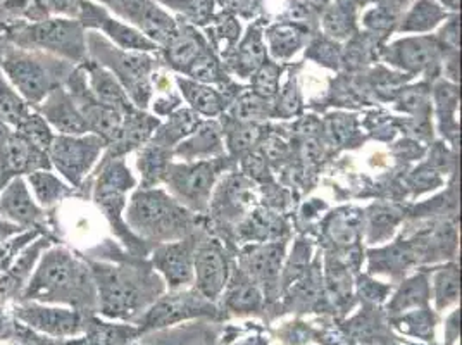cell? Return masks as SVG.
<instances>
[{
	"label": "cell",
	"instance_id": "cell-1",
	"mask_svg": "<svg viewBox=\"0 0 462 345\" xmlns=\"http://www.w3.org/2000/svg\"><path fill=\"white\" fill-rule=\"evenodd\" d=\"M18 301L68 306L88 312L97 309V290L88 263L75 252L51 246L40 254Z\"/></svg>",
	"mask_w": 462,
	"mask_h": 345
},
{
	"label": "cell",
	"instance_id": "cell-2",
	"mask_svg": "<svg viewBox=\"0 0 462 345\" xmlns=\"http://www.w3.org/2000/svg\"><path fill=\"white\" fill-rule=\"evenodd\" d=\"M97 290V309L111 320H134L161 292V280L149 266L134 263L87 261Z\"/></svg>",
	"mask_w": 462,
	"mask_h": 345
},
{
	"label": "cell",
	"instance_id": "cell-3",
	"mask_svg": "<svg viewBox=\"0 0 462 345\" xmlns=\"http://www.w3.org/2000/svg\"><path fill=\"white\" fill-rule=\"evenodd\" d=\"M125 212L128 228L143 244H168L193 233L192 214L162 191H136Z\"/></svg>",
	"mask_w": 462,
	"mask_h": 345
},
{
	"label": "cell",
	"instance_id": "cell-4",
	"mask_svg": "<svg viewBox=\"0 0 462 345\" xmlns=\"http://www.w3.org/2000/svg\"><path fill=\"white\" fill-rule=\"evenodd\" d=\"M0 70L33 109L58 87L66 83L75 64L7 43L0 54Z\"/></svg>",
	"mask_w": 462,
	"mask_h": 345
},
{
	"label": "cell",
	"instance_id": "cell-5",
	"mask_svg": "<svg viewBox=\"0 0 462 345\" xmlns=\"http://www.w3.org/2000/svg\"><path fill=\"white\" fill-rule=\"evenodd\" d=\"M135 183V176L123 157H102L94 176L92 200L126 249L134 256H142L145 254V244L132 233L125 221L126 193Z\"/></svg>",
	"mask_w": 462,
	"mask_h": 345
},
{
	"label": "cell",
	"instance_id": "cell-6",
	"mask_svg": "<svg viewBox=\"0 0 462 345\" xmlns=\"http://www.w3.org/2000/svg\"><path fill=\"white\" fill-rule=\"evenodd\" d=\"M87 56L115 75L136 109L143 111L149 106L154 94V58L147 52L123 51L94 30L87 33Z\"/></svg>",
	"mask_w": 462,
	"mask_h": 345
},
{
	"label": "cell",
	"instance_id": "cell-7",
	"mask_svg": "<svg viewBox=\"0 0 462 345\" xmlns=\"http://www.w3.org/2000/svg\"><path fill=\"white\" fill-rule=\"evenodd\" d=\"M7 40L14 47L39 51L75 66L88 58L87 30L75 18L52 16L33 23H20L9 32Z\"/></svg>",
	"mask_w": 462,
	"mask_h": 345
},
{
	"label": "cell",
	"instance_id": "cell-8",
	"mask_svg": "<svg viewBox=\"0 0 462 345\" xmlns=\"http://www.w3.org/2000/svg\"><path fill=\"white\" fill-rule=\"evenodd\" d=\"M106 147V142L94 134H56L47 149V155L52 170L75 191H81Z\"/></svg>",
	"mask_w": 462,
	"mask_h": 345
},
{
	"label": "cell",
	"instance_id": "cell-9",
	"mask_svg": "<svg viewBox=\"0 0 462 345\" xmlns=\"http://www.w3.org/2000/svg\"><path fill=\"white\" fill-rule=\"evenodd\" d=\"M228 168L226 157L202 159L187 164H170L164 182L174 199L192 211H206L211 200L212 187L219 172Z\"/></svg>",
	"mask_w": 462,
	"mask_h": 345
},
{
	"label": "cell",
	"instance_id": "cell-10",
	"mask_svg": "<svg viewBox=\"0 0 462 345\" xmlns=\"http://www.w3.org/2000/svg\"><path fill=\"white\" fill-rule=\"evenodd\" d=\"M13 316L33 333L52 340L77 339L87 333L88 326V316L83 311L35 301H18L13 306Z\"/></svg>",
	"mask_w": 462,
	"mask_h": 345
},
{
	"label": "cell",
	"instance_id": "cell-11",
	"mask_svg": "<svg viewBox=\"0 0 462 345\" xmlns=\"http://www.w3.org/2000/svg\"><path fill=\"white\" fill-rule=\"evenodd\" d=\"M0 219L18 227L21 231L39 230L45 227L47 211L37 204L23 176L11 180L0 191Z\"/></svg>",
	"mask_w": 462,
	"mask_h": 345
},
{
	"label": "cell",
	"instance_id": "cell-12",
	"mask_svg": "<svg viewBox=\"0 0 462 345\" xmlns=\"http://www.w3.org/2000/svg\"><path fill=\"white\" fill-rule=\"evenodd\" d=\"M230 263L225 247L217 240H204L197 242L193 252V275L199 294L206 299H216L228 282Z\"/></svg>",
	"mask_w": 462,
	"mask_h": 345
},
{
	"label": "cell",
	"instance_id": "cell-13",
	"mask_svg": "<svg viewBox=\"0 0 462 345\" xmlns=\"http://www.w3.org/2000/svg\"><path fill=\"white\" fill-rule=\"evenodd\" d=\"M39 170H52L47 151L13 130L0 149V191L14 178L28 176Z\"/></svg>",
	"mask_w": 462,
	"mask_h": 345
},
{
	"label": "cell",
	"instance_id": "cell-14",
	"mask_svg": "<svg viewBox=\"0 0 462 345\" xmlns=\"http://www.w3.org/2000/svg\"><path fill=\"white\" fill-rule=\"evenodd\" d=\"M197 235L190 233L181 240L159 244L152 254V265L159 269L168 285L178 290L187 287L195 280L193 275V252L197 247Z\"/></svg>",
	"mask_w": 462,
	"mask_h": 345
},
{
	"label": "cell",
	"instance_id": "cell-15",
	"mask_svg": "<svg viewBox=\"0 0 462 345\" xmlns=\"http://www.w3.org/2000/svg\"><path fill=\"white\" fill-rule=\"evenodd\" d=\"M385 59L409 75L439 73L442 47L431 39H405L388 47Z\"/></svg>",
	"mask_w": 462,
	"mask_h": 345
},
{
	"label": "cell",
	"instance_id": "cell-16",
	"mask_svg": "<svg viewBox=\"0 0 462 345\" xmlns=\"http://www.w3.org/2000/svg\"><path fill=\"white\" fill-rule=\"evenodd\" d=\"M35 111L58 135L88 134L87 121L64 85L45 97L35 107Z\"/></svg>",
	"mask_w": 462,
	"mask_h": 345
},
{
	"label": "cell",
	"instance_id": "cell-17",
	"mask_svg": "<svg viewBox=\"0 0 462 345\" xmlns=\"http://www.w3.org/2000/svg\"><path fill=\"white\" fill-rule=\"evenodd\" d=\"M208 301L209 299H206L199 292H180V294L162 297L147 312L143 323L147 328H157V326L171 325L197 314H209L212 312V306Z\"/></svg>",
	"mask_w": 462,
	"mask_h": 345
},
{
	"label": "cell",
	"instance_id": "cell-18",
	"mask_svg": "<svg viewBox=\"0 0 462 345\" xmlns=\"http://www.w3.org/2000/svg\"><path fill=\"white\" fill-rule=\"evenodd\" d=\"M81 70L87 78V85L96 97L97 102H100L106 107H111L121 115H130L136 107L130 97L126 96L121 83L116 79L113 73H109L106 68L97 64L96 61L87 58L81 64Z\"/></svg>",
	"mask_w": 462,
	"mask_h": 345
},
{
	"label": "cell",
	"instance_id": "cell-19",
	"mask_svg": "<svg viewBox=\"0 0 462 345\" xmlns=\"http://www.w3.org/2000/svg\"><path fill=\"white\" fill-rule=\"evenodd\" d=\"M225 153L223 128L216 121H200L192 135L181 140L173 149V155L183 157L185 161L221 157Z\"/></svg>",
	"mask_w": 462,
	"mask_h": 345
},
{
	"label": "cell",
	"instance_id": "cell-20",
	"mask_svg": "<svg viewBox=\"0 0 462 345\" xmlns=\"http://www.w3.org/2000/svg\"><path fill=\"white\" fill-rule=\"evenodd\" d=\"M159 125H161V121L157 117H152V116L142 113L140 109H135L134 113L125 116L121 134L117 136L115 144L106 147L102 155L104 157H123L125 154L135 151L152 138Z\"/></svg>",
	"mask_w": 462,
	"mask_h": 345
},
{
	"label": "cell",
	"instance_id": "cell-21",
	"mask_svg": "<svg viewBox=\"0 0 462 345\" xmlns=\"http://www.w3.org/2000/svg\"><path fill=\"white\" fill-rule=\"evenodd\" d=\"M285 254V242L268 244L254 249L244 256L242 271L251 276L255 284L264 285L266 290L276 287L280 280V269Z\"/></svg>",
	"mask_w": 462,
	"mask_h": 345
},
{
	"label": "cell",
	"instance_id": "cell-22",
	"mask_svg": "<svg viewBox=\"0 0 462 345\" xmlns=\"http://www.w3.org/2000/svg\"><path fill=\"white\" fill-rule=\"evenodd\" d=\"M30 192L33 199L37 200L42 210L49 211L56 208L62 200L77 197L78 191H75L69 183H66L62 178L54 170H39V172H30L24 176Z\"/></svg>",
	"mask_w": 462,
	"mask_h": 345
},
{
	"label": "cell",
	"instance_id": "cell-23",
	"mask_svg": "<svg viewBox=\"0 0 462 345\" xmlns=\"http://www.w3.org/2000/svg\"><path fill=\"white\" fill-rule=\"evenodd\" d=\"M252 199H254V192L247 180L240 176H231L226 182L221 183L219 191L216 192V199H214L216 216H221L223 219H236L251 206Z\"/></svg>",
	"mask_w": 462,
	"mask_h": 345
},
{
	"label": "cell",
	"instance_id": "cell-24",
	"mask_svg": "<svg viewBox=\"0 0 462 345\" xmlns=\"http://www.w3.org/2000/svg\"><path fill=\"white\" fill-rule=\"evenodd\" d=\"M176 83L185 97V100L190 104L192 111H195L197 115L211 117V116L221 115L230 106L228 96L212 89L211 85L199 83V81L181 77L176 78Z\"/></svg>",
	"mask_w": 462,
	"mask_h": 345
},
{
	"label": "cell",
	"instance_id": "cell-25",
	"mask_svg": "<svg viewBox=\"0 0 462 345\" xmlns=\"http://www.w3.org/2000/svg\"><path fill=\"white\" fill-rule=\"evenodd\" d=\"M173 151L149 140L140 147L136 166L142 172V189H154L157 183L164 182L168 166L171 164Z\"/></svg>",
	"mask_w": 462,
	"mask_h": 345
},
{
	"label": "cell",
	"instance_id": "cell-26",
	"mask_svg": "<svg viewBox=\"0 0 462 345\" xmlns=\"http://www.w3.org/2000/svg\"><path fill=\"white\" fill-rule=\"evenodd\" d=\"M266 62V47L263 42V32L259 26L249 30L247 37L242 40L238 51L230 59L233 71L240 78H249Z\"/></svg>",
	"mask_w": 462,
	"mask_h": 345
},
{
	"label": "cell",
	"instance_id": "cell-27",
	"mask_svg": "<svg viewBox=\"0 0 462 345\" xmlns=\"http://www.w3.org/2000/svg\"><path fill=\"white\" fill-rule=\"evenodd\" d=\"M433 96L437 102V113L440 119V130L443 136H447L452 144H457L459 135V123L456 119L457 106H459V90L456 83H450L447 79H440L435 83Z\"/></svg>",
	"mask_w": 462,
	"mask_h": 345
},
{
	"label": "cell",
	"instance_id": "cell-28",
	"mask_svg": "<svg viewBox=\"0 0 462 345\" xmlns=\"http://www.w3.org/2000/svg\"><path fill=\"white\" fill-rule=\"evenodd\" d=\"M208 49L206 42L195 32H183L176 33L168 45H166V61L176 71L187 73L197 59L200 58Z\"/></svg>",
	"mask_w": 462,
	"mask_h": 345
},
{
	"label": "cell",
	"instance_id": "cell-29",
	"mask_svg": "<svg viewBox=\"0 0 462 345\" xmlns=\"http://www.w3.org/2000/svg\"><path fill=\"white\" fill-rule=\"evenodd\" d=\"M264 134V126L254 121H240L231 116L223 117V135L226 136V145L231 155H245L251 154L252 149L261 142Z\"/></svg>",
	"mask_w": 462,
	"mask_h": 345
},
{
	"label": "cell",
	"instance_id": "cell-30",
	"mask_svg": "<svg viewBox=\"0 0 462 345\" xmlns=\"http://www.w3.org/2000/svg\"><path fill=\"white\" fill-rule=\"evenodd\" d=\"M200 125V117L192 109H176L164 125H159L151 140L173 151L174 147L195 132Z\"/></svg>",
	"mask_w": 462,
	"mask_h": 345
},
{
	"label": "cell",
	"instance_id": "cell-31",
	"mask_svg": "<svg viewBox=\"0 0 462 345\" xmlns=\"http://www.w3.org/2000/svg\"><path fill=\"white\" fill-rule=\"evenodd\" d=\"M306 30L299 24H276L268 32L271 56L276 61L291 58L304 43Z\"/></svg>",
	"mask_w": 462,
	"mask_h": 345
},
{
	"label": "cell",
	"instance_id": "cell-32",
	"mask_svg": "<svg viewBox=\"0 0 462 345\" xmlns=\"http://www.w3.org/2000/svg\"><path fill=\"white\" fill-rule=\"evenodd\" d=\"M32 111L33 107L14 90L0 70V119L14 130Z\"/></svg>",
	"mask_w": 462,
	"mask_h": 345
},
{
	"label": "cell",
	"instance_id": "cell-33",
	"mask_svg": "<svg viewBox=\"0 0 462 345\" xmlns=\"http://www.w3.org/2000/svg\"><path fill=\"white\" fill-rule=\"evenodd\" d=\"M445 13L435 0H420L407 14L401 30L402 32H428L439 24Z\"/></svg>",
	"mask_w": 462,
	"mask_h": 345
},
{
	"label": "cell",
	"instance_id": "cell-34",
	"mask_svg": "<svg viewBox=\"0 0 462 345\" xmlns=\"http://www.w3.org/2000/svg\"><path fill=\"white\" fill-rule=\"evenodd\" d=\"M235 285L230 288L228 294V304L235 311H254L261 306L263 294L259 290V284H255L251 276H247L240 269L238 280L233 282Z\"/></svg>",
	"mask_w": 462,
	"mask_h": 345
},
{
	"label": "cell",
	"instance_id": "cell-35",
	"mask_svg": "<svg viewBox=\"0 0 462 345\" xmlns=\"http://www.w3.org/2000/svg\"><path fill=\"white\" fill-rule=\"evenodd\" d=\"M273 106L271 98L257 96V94H244L238 97L231 104L230 115L235 119L240 121H254L257 123L259 119H268L273 116Z\"/></svg>",
	"mask_w": 462,
	"mask_h": 345
},
{
	"label": "cell",
	"instance_id": "cell-36",
	"mask_svg": "<svg viewBox=\"0 0 462 345\" xmlns=\"http://www.w3.org/2000/svg\"><path fill=\"white\" fill-rule=\"evenodd\" d=\"M242 233L249 240H270L282 235V219L264 210L252 212L242 225Z\"/></svg>",
	"mask_w": 462,
	"mask_h": 345
},
{
	"label": "cell",
	"instance_id": "cell-37",
	"mask_svg": "<svg viewBox=\"0 0 462 345\" xmlns=\"http://www.w3.org/2000/svg\"><path fill=\"white\" fill-rule=\"evenodd\" d=\"M435 299L439 309L450 306L459 299V268L457 265H448L440 268L433 276Z\"/></svg>",
	"mask_w": 462,
	"mask_h": 345
},
{
	"label": "cell",
	"instance_id": "cell-38",
	"mask_svg": "<svg viewBox=\"0 0 462 345\" xmlns=\"http://www.w3.org/2000/svg\"><path fill=\"white\" fill-rule=\"evenodd\" d=\"M428 295H430L428 282L423 275H418V276L411 278L409 282H405L401 290L397 292L390 307L393 311H407L411 307L423 306L424 303L428 301Z\"/></svg>",
	"mask_w": 462,
	"mask_h": 345
},
{
	"label": "cell",
	"instance_id": "cell-39",
	"mask_svg": "<svg viewBox=\"0 0 462 345\" xmlns=\"http://www.w3.org/2000/svg\"><path fill=\"white\" fill-rule=\"evenodd\" d=\"M100 4L107 5L117 16L125 21H130L138 28L143 26L147 16L154 9L155 4L152 0H98Z\"/></svg>",
	"mask_w": 462,
	"mask_h": 345
},
{
	"label": "cell",
	"instance_id": "cell-40",
	"mask_svg": "<svg viewBox=\"0 0 462 345\" xmlns=\"http://www.w3.org/2000/svg\"><path fill=\"white\" fill-rule=\"evenodd\" d=\"M397 109L426 119L430 113V90L426 85L402 89L397 96Z\"/></svg>",
	"mask_w": 462,
	"mask_h": 345
},
{
	"label": "cell",
	"instance_id": "cell-41",
	"mask_svg": "<svg viewBox=\"0 0 462 345\" xmlns=\"http://www.w3.org/2000/svg\"><path fill=\"white\" fill-rule=\"evenodd\" d=\"M14 132L23 135L24 138H28L30 142H33L35 145L42 147L43 151L49 149L52 138H54V130L47 125V121L33 109L30 116L21 123L18 128H14Z\"/></svg>",
	"mask_w": 462,
	"mask_h": 345
},
{
	"label": "cell",
	"instance_id": "cell-42",
	"mask_svg": "<svg viewBox=\"0 0 462 345\" xmlns=\"http://www.w3.org/2000/svg\"><path fill=\"white\" fill-rule=\"evenodd\" d=\"M280 75H282L280 66L273 62H264L252 75V92L266 98H274L280 94Z\"/></svg>",
	"mask_w": 462,
	"mask_h": 345
},
{
	"label": "cell",
	"instance_id": "cell-43",
	"mask_svg": "<svg viewBox=\"0 0 462 345\" xmlns=\"http://www.w3.org/2000/svg\"><path fill=\"white\" fill-rule=\"evenodd\" d=\"M327 287L333 299H337L338 303L346 301V297L350 295V275L340 259H327Z\"/></svg>",
	"mask_w": 462,
	"mask_h": 345
},
{
	"label": "cell",
	"instance_id": "cell-44",
	"mask_svg": "<svg viewBox=\"0 0 462 345\" xmlns=\"http://www.w3.org/2000/svg\"><path fill=\"white\" fill-rule=\"evenodd\" d=\"M92 323L94 325H90V320H88V326H87L90 345L125 344V331H123V328L98 323V322H92Z\"/></svg>",
	"mask_w": 462,
	"mask_h": 345
},
{
	"label": "cell",
	"instance_id": "cell-45",
	"mask_svg": "<svg viewBox=\"0 0 462 345\" xmlns=\"http://www.w3.org/2000/svg\"><path fill=\"white\" fill-rule=\"evenodd\" d=\"M352 20H354L352 14H348L346 11L340 9V7H335L325 16V28H327V32L331 37L344 39V37H348V33L354 28V21Z\"/></svg>",
	"mask_w": 462,
	"mask_h": 345
},
{
	"label": "cell",
	"instance_id": "cell-46",
	"mask_svg": "<svg viewBox=\"0 0 462 345\" xmlns=\"http://www.w3.org/2000/svg\"><path fill=\"white\" fill-rule=\"evenodd\" d=\"M300 109V97L293 85V79H290L283 92L278 96L274 106H273V116H282V117H290L297 115Z\"/></svg>",
	"mask_w": 462,
	"mask_h": 345
},
{
	"label": "cell",
	"instance_id": "cell-47",
	"mask_svg": "<svg viewBox=\"0 0 462 345\" xmlns=\"http://www.w3.org/2000/svg\"><path fill=\"white\" fill-rule=\"evenodd\" d=\"M327 128L328 134L333 138V142L342 144V142H346L350 138V135H354L356 119H354V116H328Z\"/></svg>",
	"mask_w": 462,
	"mask_h": 345
},
{
	"label": "cell",
	"instance_id": "cell-48",
	"mask_svg": "<svg viewBox=\"0 0 462 345\" xmlns=\"http://www.w3.org/2000/svg\"><path fill=\"white\" fill-rule=\"evenodd\" d=\"M399 216L397 212L390 211V210H380L371 216V240H380L383 237L392 235L393 227L399 223Z\"/></svg>",
	"mask_w": 462,
	"mask_h": 345
},
{
	"label": "cell",
	"instance_id": "cell-49",
	"mask_svg": "<svg viewBox=\"0 0 462 345\" xmlns=\"http://www.w3.org/2000/svg\"><path fill=\"white\" fill-rule=\"evenodd\" d=\"M308 56L318 61L319 64H325L328 68H337L340 62V49L335 43L319 40L310 45Z\"/></svg>",
	"mask_w": 462,
	"mask_h": 345
},
{
	"label": "cell",
	"instance_id": "cell-50",
	"mask_svg": "<svg viewBox=\"0 0 462 345\" xmlns=\"http://www.w3.org/2000/svg\"><path fill=\"white\" fill-rule=\"evenodd\" d=\"M395 18H397V14L390 7L376 9L367 14L366 24L373 30H388L395 23Z\"/></svg>",
	"mask_w": 462,
	"mask_h": 345
},
{
	"label": "cell",
	"instance_id": "cell-51",
	"mask_svg": "<svg viewBox=\"0 0 462 345\" xmlns=\"http://www.w3.org/2000/svg\"><path fill=\"white\" fill-rule=\"evenodd\" d=\"M216 33H217V37L221 40L235 42V40L238 39V35H240V24L231 16H223L221 20L217 21Z\"/></svg>",
	"mask_w": 462,
	"mask_h": 345
},
{
	"label": "cell",
	"instance_id": "cell-52",
	"mask_svg": "<svg viewBox=\"0 0 462 345\" xmlns=\"http://www.w3.org/2000/svg\"><path fill=\"white\" fill-rule=\"evenodd\" d=\"M221 4L233 13H238L242 16H252L257 9L259 0H221Z\"/></svg>",
	"mask_w": 462,
	"mask_h": 345
},
{
	"label": "cell",
	"instance_id": "cell-53",
	"mask_svg": "<svg viewBox=\"0 0 462 345\" xmlns=\"http://www.w3.org/2000/svg\"><path fill=\"white\" fill-rule=\"evenodd\" d=\"M442 40L447 49L457 51L459 49V26L457 20H452L442 30Z\"/></svg>",
	"mask_w": 462,
	"mask_h": 345
},
{
	"label": "cell",
	"instance_id": "cell-54",
	"mask_svg": "<svg viewBox=\"0 0 462 345\" xmlns=\"http://www.w3.org/2000/svg\"><path fill=\"white\" fill-rule=\"evenodd\" d=\"M180 106V98L170 94V96L164 97V98H157L154 102V111L159 116H170L174 113Z\"/></svg>",
	"mask_w": 462,
	"mask_h": 345
},
{
	"label": "cell",
	"instance_id": "cell-55",
	"mask_svg": "<svg viewBox=\"0 0 462 345\" xmlns=\"http://www.w3.org/2000/svg\"><path fill=\"white\" fill-rule=\"evenodd\" d=\"M161 2L185 14H190V16L199 14V0H161Z\"/></svg>",
	"mask_w": 462,
	"mask_h": 345
},
{
	"label": "cell",
	"instance_id": "cell-56",
	"mask_svg": "<svg viewBox=\"0 0 462 345\" xmlns=\"http://www.w3.org/2000/svg\"><path fill=\"white\" fill-rule=\"evenodd\" d=\"M385 287L374 284V282H366V284H361V294L367 297V299H383V294H385Z\"/></svg>",
	"mask_w": 462,
	"mask_h": 345
},
{
	"label": "cell",
	"instance_id": "cell-57",
	"mask_svg": "<svg viewBox=\"0 0 462 345\" xmlns=\"http://www.w3.org/2000/svg\"><path fill=\"white\" fill-rule=\"evenodd\" d=\"M20 233H23V231H21L18 227H14V225H11V223L0 219V247H2L7 240H11L13 237H16V235H20Z\"/></svg>",
	"mask_w": 462,
	"mask_h": 345
},
{
	"label": "cell",
	"instance_id": "cell-58",
	"mask_svg": "<svg viewBox=\"0 0 462 345\" xmlns=\"http://www.w3.org/2000/svg\"><path fill=\"white\" fill-rule=\"evenodd\" d=\"M11 135H13V128L0 119V149L5 145V142L9 140Z\"/></svg>",
	"mask_w": 462,
	"mask_h": 345
},
{
	"label": "cell",
	"instance_id": "cell-59",
	"mask_svg": "<svg viewBox=\"0 0 462 345\" xmlns=\"http://www.w3.org/2000/svg\"><path fill=\"white\" fill-rule=\"evenodd\" d=\"M309 5H314V7H318V5H323L327 0H306Z\"/></svg>",
	"mask_w": 462,
	"mask_h": 345
},
{
	"label": "cell",
	"instance_id": "cell-60",
	"mask_svg": "<svg viewBox=\"0 0 462 345\" xmlns=\"http://www.w3.org/2000/svg\"><path fill=\"white\" fill-rule=\"evenodd\" d=\"M443 2H445V4H448V5H450V7H454V9H456V7H457V4H459V0H443Z\"/></svg>",
	"mask_w": 462,
	"mask_h": 345
}]
</instances>
